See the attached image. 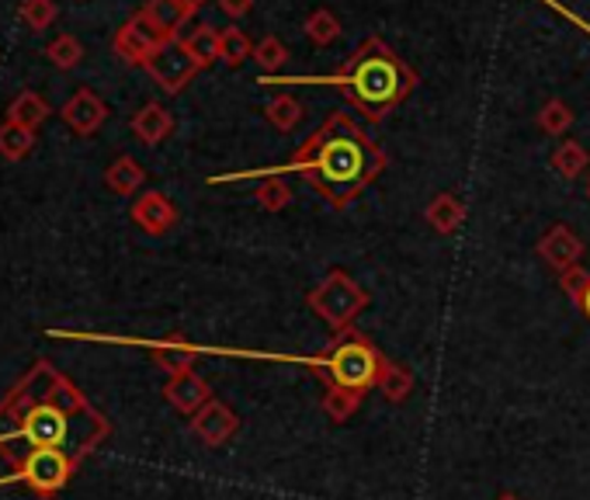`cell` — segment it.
<instances>
[{
	"mask_svg": "<svg viewBox=\"0 0 590 500\" xmlns=\"http://www.w3.org/2000/svg\"><path fill=\"white\" fill-rule=\"evenodd\" d=\"M386 167H389L386 150L365 132L358 118H351L347 111H330L320 123V129L299 142V150L281 171L305 178V184L330 209H347L365 195L368 184L379 181Z\"/></svg>",
	"mask_w": 590,
	"mask_h": 500,
	"instance_id": "6da1fadb",
	"label": "cell"
},
{
	"mask_svg": "<svg viewBox=\"0 0 590 500\" xmlns=\"http://www.w3.org/2000/svg\"><path fill=\"white\" fill-rule=\"evenodd\" d=\"M317 84L337 87L347 98V105L354 111H362L365 123L379 126L414 94L417 74L404 63V56L393 53V45H386V39L372 35L341 63L337 74L320 77Z\"/></svg>",
	"mask_w": 590,
	"mask_h": 500,
	"instance_id": "7a4b0ae2",
	"label": "cell"
},
{
	"mask_svg": "<svg viewBox=\"0 0 590 500\" xmlns=\"http://www.w3.org/2000/svg\"><path fill=\"white\" fill-rule=\"evenodd\" d=\"M386 365V354L375 348L362 330H337L317 359L310 362V372L323 383V390H347L365 396L379 386V375Z\"/></svg>",
	"mask_w": 590,
	"mask_h": 500,
	"instance_id": "3957f363",
	"label": "cell"
},
{
	"mask_svg": "<svg viewBox=\"0 0 590 500\" xmlns=\"http://www.w3.org/2000/svg\"><path fill=\"white\" fill-rule=\"evenodd\" d=\"M368 302H372V296L344 268H334L317 289L305 292V306H310L334 333L354 327V320L365 313Z\"/></svg>",
	"mask_w": 590,
	"mask_h": 500,
	"instance_id": "277c9868",
	"label": "cell"
},
{
	"mask_svg": "<svg viewBox=\"0 0 590 500\" xmlns=\"http://www.w3.org/2000/svg\"><path fill=\"white\" fill-rule=\"evenodd\" d=\"M11 435L29 442L32 448L66 451V442H69V435H74V417H69L66 407H56V403H39V407L25 417V424Z\"/></svg>",
	"mask_w": 590,
	"mask_h": 500,
	"instance_id": "5b68a950",
	"label": "cell"
},
{
	"mask_svg": "<svg viewBox=\"0 0 590 500\" xmlns=\"http://www.w3.org/2000/svg\"><path fill=\"white\" fill-rule=\"evenodd\" d=\"M143 70H147V74L160 84V91H168V94H181L187 84H192V81L202 74L199 60L184 50V42H181V39L163 42L160 50L147 60Z\"/></svg>",
	"mask_w": 590,
	"mask_h": 500,
	"instance_id": "8992f818",
	"label": "cell"
},
{
	"mask_svg": "<svg viewBox=\"0 0 590 500\" xmlns=\"http://www.w3.org/2000/svg\"><path fill=\"white\" fill-rule=\"evenodd\" d=\"M163 42H171V39L163 35L143 11H136L126 25L115 32L111 50H115L118 60L129 63V66H147V60L160 50Z\"/></svg>",
	"mask_w": 590,
	"mask_h": 500,
	"instance_id": "52a82bcc",
	"label": "cell"
},
{
	"mask_svg": "<svg viewBox=\"0 0 590 500\" xmlns=\"http://www.w3.org/2000/svg\"><path fill=\"white\" fill-rule=\"evenodd\" d=\"M69 472H74V462L66 459V451H56V448H35L32 456L25 459V466H21L18 472L4 476L0 480V487L4 483H32L35 490H60Z\"/></svg>",
	"mask_w": 590,
	"mask_h": 500,
	"instance_id": "ba28073f",
	"label": "cell"
},
{
	"mask_svg": "<svg viewBox=\"0 0 590 500\" xmlns=\"http://www.w3.org/2000/svg\"><path fill=\"white\" fill-rule=\"evenodd\" d=\"M535 251H538V257L546 260V265L559 275V272H566V268H573V265H580V257H583V241L577 236V230L573 226H566V223H553L546 233L538 236V244H535Z\"/></svg>",
	"mask_w": 590,
	"mask_h": 500,
	"instance_id": "9c48e42d",
	"label": "cell"
},
{
	"mask_svg": "<svg viewBox=\"0 0 590 500\" xmlns=\"http://www.w3.org/2000/svg\"><path fill=\"white\" fill-rule=\"evenodd\" d=\"M236 432H240V417H236V411L226 407L223 400H208L192 417V435L208 448H223L226 442L236 438Z\"/></svg>",
	"mask_w": 590,
	"mask_h": 500,
	"instance_id": "30bf717a",
	"label": "cell"
},
{
	"mask_svg": "<svg viewBox=\"0 0 590 500\" xmlns=\"http://www.w3.org/2000/svg\"><path fill=\"white\" fill-rule=\"evenodd\" d=\"M60 115H63V123L74 129L77 136H90V132H98L105 126L108 105L90 87H81L74 98H66V105H63Z\"/></svg>",
	"mask_w": 590,
	"mask_h": 500,
	"instance_id": "8fae6325",
	"label": "cell"
},
{
	"mask_svg": "<svg viewBox=\"0 0 590 500\" xmlns=\"http://www.w3.org/2000/svg\"><path fill=\"white\" fill-rule=\"evenodd\" d=\"M132 223L143 233H150V236H163V233L174 230L178 209L163 192H147V195H139L132 202Z\"/></svg>",
	"mask_w": 590,
	"mask_h": 500,
	"instance_id": "7c38bea8",
	"label": "cell"
},
{
	"mask_svg": "<svg viewBox=\"0 0 590 500\" xmlns=\"http://www.w3.org/2000/svg\"><path fill=\"white\" fill-rule=\"evenodd\" d=\"M163 396H168V403H171L174 411L195 417L205 407V403L212 400V390H208V383H205L199 372H184V375H171L168 379Z\"/></svg>",
	"mask_w": 590,
	"mask_h": 500,
	"instance_id": "4fadbf2b",
	"label": "cell"
},
{
	"mask_svg": "<svg viewBox=\"0 0 590 500\" xmlns=\"http://www.w3.org/2000/svg\"><path fill=\"white\" fill-rule=\"evenodd\" d=\"M132 132L139 142H147V147H160V142L174 132V115L157 102H147L132 115Z\"/></svg>",
	"mask_w": 590,
	"mask_h": 500,
	"instance_id": "5bb4252c",
	"label": "cell"
},
{
	"mask_svg": "<svg viewBox=\"0 0 590 500\" xmlns=\"http://www.w3.org/2000/svg\"><path fill=\"white\" fill-rule=\"evenodd\" d=\"M153 362L168 372V375H184V372H195V362H199V348L187 344L184 338H174V341H157V344H147Z\"/></svg>",
	"mask_w": 590,
	"mask_h": 500,
	"instance_id": "9a60e30c",
	"label": "cell"
},
{
	"mask_svg": "<svg viewBox=\"0 0 590 500\" xmlns=\"http://www.w3.org/2000/svg\"><path fill=\"white\" fill-rule=\"evenodd\" d=\"M423 220L431 223L435 233L452 236L465 223V202L452 192H438L428 205H423Z\"/></svg>",
	"mask_w": 590,
	"mask_h": 500,
	"instance_id": "2e32d148",
	"label": "cell"
},
{
	"mask_svg": "<svg viewBox=\"0 0 590 500\" xmlns=\"http://www.w3.org/2000/svg\"><path fill=\"white\" fill-rule=\"evenodd\" d=\"M143 14H147L168 39H178L181 29L187 25V21H192V8H187L184 0H147Z\"/></svg>",
	"mask_w": 590,
	"mask_h": 500,
	"instance_id": "e0dca14e",
	"label": "cell"
},
{
	"mask_svg": "<svg viewBox=\"0 0 590 500\" xmlns=\"http://www.w3.org/2000/svg\"><path fill=\"white\" fill-rule=\"evenodd\" d=\"M143 181H147V171L132 157H118L105 171V184L115 195H136L139 188H143Z\"/></svg>",
	"mask_w": 590,
	"mask_h": 500,
	"instance_id": "ac0fdd59",
	"label": "cell"
},
{
	"mask_svg": "<svg viewBox=\"0 0 590 500\" xmlns=\"http://www.w3.org/2000/svg\"><path fill=\"white\" fill-rule=\"evenodd\" d=\"M587 167H590V153L580 147L577 139H562L559 147L553 150V171L562 181H577L587 171Z\"/></svg>",
	"mask_w": 590,
	"mask_h": 500,
	"instance_id": "d6986e66",
	"label": "cell"
},
{
	"mask_svg": "<svg viewBox=\"0 0 590 500\" xmlns=\"http://www.w3.org/2000/svg\"><path fill=\"white\" fill-rule=\"evenodd\" d=\"M181 42H184V50L199 60V66H202V70H208L212 63H219V29H212V25H199V29L187 32Z\"/></svg>",
	"mask_w": 590,
	"mask_h": 500,
	"instance_id": "ffe728a7",
	"label": "cell"
},
{
	"mask_svg": "<svg viewBox=\"0 0 590 500\" xmlns=\"http://www.w3.org/2000/svg\"><path fill=\"white\" fill-rule=\"evenodd\" d=\"M538 129L546 132V136H553V139H562L566 132L573 129V123H577V115H573V108L566 105V102H559V98H549L546 105L538 108Z\"/></svg>",
	"mask_w": 590,
	"mask_h": 500,
	"instance_id": "44dd1931",
	"label": "cell"
},
{
	"mask_svg": "<svg viewBox=\"0 0 590 500\" xmlns=\"http://www.w3.org/2000/svg\"><path fill=\"white\" fill-rule=\"evenodd\" d=\"M375 390H379L389 403H407L410 393H414V375H410V369H404L399 362L386 359L383 375H379V386H375Z\"/></svg>",
	"mask_w": 590,
	"mask_h": 500,
	"instance_id": "7402d4cb",
	"label": "cell"
},
{
	"mask_svg": "<svg viewBox=\"0 0 590 500\" xmlns=\"http://www.w3.org/2000/svg\"><path fill=\"white\" fill-rule=\"evenodd\" d=\"M302 32H305V39H310L313 45L326 50V45H334L337 35H341V18L330 11V8H317L310 18L302 21Z\"/></svg>",
	"mask_w": 590,
	"mask_h": 500,
	"instance_id": "603a6c76",
	"label": "cell"
},
{
	"mask_svg": "<svg viewBox=\"0 0 590 500\" xmlns=\"http://www.w3.org/2000/svg\"><path fill=\"white\" fill-rule=\"evenodd\" d=\"M265 118L278 129V132H292L302 118H305V108L299 98H292V94H278V98H271L265 105Z\"/></svg>",
	"mask_w": 590,
	"mask_h": 500,
	"instance_id": "cb8c5ba5",
	"label": "cell"
},
{
	"mask_svg": "<svg viewBox=\"0 0 590 500\" xmlns=\"http://www.w3.org/2000/svg\"><path fill=\"white\" fill-rule=\"evenodd\" d=\"M45 115H50V105H45L35 91H21L18 98L11 102V108H8L11 123L25 126V129H32V132H35V126L45 123Z\"/></svg>",
	"mask_w": 590,
	"mask_h": 500,
	"instance_id": "d4e9b609",
	"label": "cell"
},
{
	"mask_svg": "<svg viewBox=\"0 0 590 500\" xmlns=\"http://www.w3.org/2000/svg\"><path fill=\"white\" fill-rule=\"evenodd\" d=\"M254 199L265 212H281L292 205V184L281 174H268V178H261V184H257Z\"/></svg>",
	"mask_w": 590,
	"mask_h": 500,
	"instance_id": "484cf974",
	"label": "cell"
},
{
	"mask_svg": "<svg viewBox=\"0 0 590 500\" xmlns=\"http://www.w3.org/2000/svg\"><path fill=\"white\" fill-rule=\"evenodd\" d=\"M247 60H254V42L247 39V32L240 29L219 32V63H226L229 70H240Z\"/></svg>",
	"mask_w": 590,
	"mask_h": 500,
	"instance_id": "4316f807",
	"label": "cell"
},
{
	"mask_svg": "<svg viewBox=\"0 0 590 500\" xmlns=\"http://www.w3.org/2000/svg\"><path fill=\"white\" fill-rule=\"evenodd\" d=\"M365 403V396L358 393H347V390H323V400H320V407L323 414L334 421V424H344L351 421L354 414H358V407Z\"/></svg>",
	"mask_w": 590,
	"mask_h": 500,
	"instance_id": "83f0119b",
	"label": "cell"
},
{
	"mask_svg": "<svg viewBox=\"0 0 590 500\" xmlns=\"http://www.w3.org/2000/svg\"><path fill=\"white\" fill-rule=\"evenodd\" d=\"M35 147V132L25 129V126H18V123H8L0 126V153H4L8 160H21V157H29V150Z\"/></svg>",
	"mask_w": 590,
	"mask_h": 500,
	"instance_id": "f1b7e54d",
	"label": "cell"
},
{
	"mask_svg": "<svg viewBox=\"0 0 590 500\" xmlns=\"http://www.w3.org/2000/svg\"><path fill=\"white\" fill-rule=\"evenodd\" d=\"M254 63L261 66L265 74H278V70L289 63V50H286V42H281L278 35H265L261 42L254 45Z\"/></svg>",
	"mask_w": 590,
	"mask_h": 500,
	"instance_id": "f546056e",
	"label": "cell"
},
{
	"mask_svg": "<svg viewBox=\"0 0 590 500\" xmlns=\"http://www.w3.org/2000/svg\"><path fill=\"white\" fill-rule=\"evenodd\" d=\"M45 56H50L60 70H74V66L84 60V45H81V39H74L69 32H63V35H56V39L50 42Z\"/></svg>",
	"mask_w": 590,
	"mask_h": 500,
	"instance_id": "4dcf8cb0",
	"label": "cell"
},
{
	"mask_svg": "<svg viewBox=\"0 0 590 500\" xmlns=\"http://www.w3.org/2000/svg\"><path fill=\"white\" fill-rule=\"evenodd\" d=\"M56 4L53 0H25L21 4V18H25V25L32 29V32H45L56 21Z\"/></svg>",
	"mask_w": 590,
	"mask_h": 500,
	"instance_id": "1f68e13d",
	"label": "cell"
},
{
	"mask_svg": "<svg viewBox=\"0 0 590 500\" xmlns=\"http://www.w3.org/2000/svg\"><path fill=\"white\" fill-rule=\"evenodd\" d=\"M587 285H590V272L583 268V265H573V268H566V272H559V289L566 292V299H570L573 306L583 299V292H587Z\"/></svg>",
	"mask_w": 590,
	"mask_h": 500,
	"instance_id": "d6a6232c",
	"label": "cell"
},
{
	"mask_svg": "<svg viewBox=\"0 0 590 500\" xmlns=\"http://www.w3.org/2000/svg\"><path fill=\"white\" fill-rule=\"evenodd\" d=\"M219 4V11L226 14V18H233V21H240V18H247L250 11H254V0H216Z\"/></svg>",
	"mask_w": 590,
	"mask_h": 500,
	"instance_id": "836d02e7",
	"label": "cell"
},
{
	"mask_svg": "<svg viewBox=\"0 0 590 500\" xmlns=\"http://www.w3.org/2000/svg\"><path fill=\"white\" fill-rule=\"evenodd\" d=\"M577 309H580V313H583V317L590 320V285H587V292H583V299L577 302Z\"/></svg>",
	"mask_w": 590,
	"mask_h": 500,
	"instance_id": "e575fe53",
	"label": "cell"
},
{
	"mask_svg": "<svg viewBox=\"0 0 590 500\" xmlns=\"http://www.w3.org/2000/svg\"><path fill=\"white\" fill-rule=\"evenodd\" d=\"M184 4H187V8H192V14H195V11H202V8L208 4V0H184Z\"/></svg>",
	"mask_w": 590,
	"mask_h": 500,
	"instance_id": "d590c367",
	"label": "cell"
},
{
	"mask_svg": "<svg viewBox=\"0 0 590 500\" xmlns=\"http://www.w3.org/2000/svg\"><path fill=\"white\" fill-rule=\"evenodd\" d=\"M497 500H522V497H517V493H501Z\"/></svg>",
	"mask_w": 590,
	"mask_h": 500,
	"instance_id": "8d00e7d4",
	"label": "cell"
},
{
	"mask_svg": "<svg viewBox=\"0 0 590 500\" xmlns=\"http://www.w3.org/2000/svg\"><path fill=\"white\" fill-rule=\"evenodd\" d=\"M587 199H590V178H587Z\"/></svg>",
	"mask_w": 590,
	"mask_h": 500,
	"instance_id": "74e56055",
	"label": "cell"
},
{
	"mask_svg": "<svg viewBox=\"0 0 590 500\" xmlns=\"http://www.w3.org/2000/svg\"><path fill=\"white\" fill-rule=\"evenodd\" d=\"M583 32H590V25H583Z\"/></svg>",
	"mask_w": 590,
	"mask_h": 500,
	"instance_id": "f35d334b",
	"label": "cell"
}]
</instances>
